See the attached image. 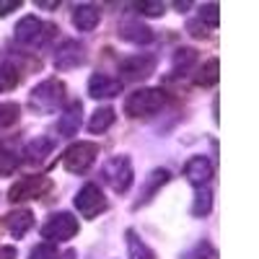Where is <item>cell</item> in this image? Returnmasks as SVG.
Instances as JSON below:
<instances>
[{"label": "cell", "mask_w": 259, "mask_h": 259, "mask_svg": "<svg viewBox=\"0 0 259 259\" xmlns=\"http://www.w3.org/2000/svg\"><path fill=\"white\" fill-rule=\"evenodd\" d=\"M62 101H65V83L57 80V78L41 80L29 94V104L36 114H52Z\"/></svg>", "instance_id": "1"}, {"label": "cell", "mask_w": 259, "mask_h": 259, "mask_svg": "<svg viewBox=\"0 0 259 259\" xmlns=\"http://www.w3.org/2000/svg\"><path fill=\"white\" fill-rule=\"evenodd\" d=\"M166 104V94L161 89H138L124 99V114L130 119L150 117Z\"/></svg>", "instance_id": "2"}, {"label": "cell", "mask_w": 259, "mask_h": 259, "mask_svg": "<svg viewBox=\"0 0 259 259\" xmlns=\"http://www.w3.org/2000/svg\"><path fill=\"white\" fill-rule=\"evenodd\" d=\"M133 177H135L133 161H130L127 156H112L101 166V179L119 194H124L130 187H133Z\"/></svg>", "instance_id": "3"}, {"label": "cell", "mask_w": 259, "mask_h": 259, "mask_svg": "<svg viewBox=\"0 0 259 259\" xmlns=\"http://www.w3.org/2000/svg\"><path fill=\"white\" fill-rule=\"evenodd\" d=\"M96 158H99V145L83 140V143L70 145L62 153V166H65V171H70V174H85V171L96 163Z\"/></svg>", "instance_id": "4"}, {"label": "cell", "mask_w": 259, "mask_h": 259, "mask_svg": "<svg viewBox=\"0 0 259 259\" xmlns=\"http://www.w3.org/2000/svg\"><path fill=\"white\" fill-rule=\"evenodd\" d=\"M41 239H47L50 244L55 241H70L73 236L78 233V218L70 212H55L50 215V218L45 221V226H41Z\"/></svg>", "instance_id": "5"}, {"label": "cell", "mask_w": 259, "mask_h": 259, "mask_svg": "<svg viewBox=\"0 0 259 259\" xmlns=\"http://www.w3.org/2000/svg\"><path fill=\"white\" fill-rule=\"evenodd\" d=\"M73 202H75V210L83 215V218H96L99 212L106 210V197L99 189V184H83Z\"/></svg>", "instance_id": "6"}, {"label": "cell", "mask_w": 259, "mask_h": 259, "mask_svg": "<svg viewBox=\"0 0 259 259\" xmlns=\"http://www.w3.org/2000/svg\"><path fill=\"white\" fill-rule=\"evenodd\" d=\"M52 182L47 177H24L8 189L11 202H24V200H39L45 192H50Z\"/></svg>", "instance_id": "7"}, {"label": "cell", "mask_w": 259, "mask_h": 259, "mask_svg": "<svg viewBox=\"0 0 259 259\" xmlns=\"http://www.w3.org/2000/svg\"><path fill=\"white\" fill-rule=\"evenodd\" d=\"M156 70V57L153 55H133V57H127L119 62V73L124 80H143L148 78L150 73Z\"/></svg>", "instance_id": "8"}, {"label": "cell", "mask_w": 259, "mask_h": 259, "mask_svg": "<svg viewBox=\"0 0 259 259\" xmlns=\"http://www.w3.org/2000/svg\"><path fill=\"white\" fill-rule=\"evenodd\" d=\"M45 24L36 18V16H24L16 24L13 29V39L18 41V45H24V47H31V45H39L41 36H45Z\"/></svg>", "instance_id": "9"}, {"label": "cell", "mask_w": 259, "mask_h": 259, "mask_svg": "<svg viewBox=\"0 0 259 259\" xmlns=\"http://www.w3.org/2000/svg\"><path fill=\"white\" fill-rule=\"evenodd\" d=\"M122 94V80L106 73H94L89 78V96L94 99H114Z\"/></svg>", "instance_id": "10"}, {"label": "cell", "mask_w": 259, "mask_h": 259, "mask_svg": "<svg viewBox=\"0 0 259 259\" xmlns=\"http://www.w3.org/2000/svg\"><path fill=\"white\" fill-rule=\"evenodd\" d=\"M184 177L192 187H207V182L212 179V163L205 156H192L184 163Z\"/></svg>", "instance_id": "11"}, {"label": "cell", "mask_w": 259, "mask_h": 259, "mask_svg": "<svg viewBox=\"0 0 259 259\" xmlns=\"http://www.w3.org/2000/svg\"><path fill=\"white\" fill-rule=\"evenodd\" d=\"M80 122H83V104L70 101L68 106H65V112L60 114V119H57V133L62 138H73V135H78Z\"/></svg>", "instance_id": "12"}, {"label": "cell", "mask_w": 259, "mask_h": 259, "mask_svg": "<svg viewBox=\"0 0 259 259\" xmlns=\"http://www.w3.org/2000/svg\"><path fill=\"white\" fill-rule=\"evenodd\" d=\"M83 60H85L83 45L68 39V41H62V47L55 55V68L57 70H73V68H78V65H83Z\"/></svg>", "instance_id": "13"}, {"label": "cell", "mask_w": 259, "mask_h": 259, "mask_svg": "<svg viewBox=\"0 0 259 259\" xmlns=\"http://www.w3.org/2000/svg\"><path fill=\"white\" fill-rule=\"evenodd\" d=\"M101 21V8L94 3H80L73 8V26L78 31H94Z\"/></svg>", "instance_id": "14"}, {"label": "cell", "mask_w": 259, "mask_h": 259, "mask_svg": "<svg viewBox=\"0 0 259 259\" xmlns=\"http://www.w3.org/2000/svg\"><path fill=\"white\" fill-rule=\"evenodd\" d=\"M119 36L124 41H133V45H150V41H153V31H150L145 24H140V21H135V18L122 21Z\"/></svg>", "instance_id": "15"}, {"label": "cell", "mask_w": 259, "mask_h": 259, "mask_svg": "<svg viewBox=\"0 0 259 259\" xmlns=\"http://www.w3.org/2000/svg\"><path fill=\"white\" fill-rule=\"evenodd\" d=\"M34 226V212L31 210H16L11 215H6V231L13 239H24Z\"/></svg>", "instance_id": "16"}, {"label": "cell", "mask_w": 259, "mask_h": 259, "mask_svg": "<svg viewBox=\"0 0 259 259\" xmlns=\"http://www.w3.org/2000/svg\"><path fill=\"white\" fill-rule=\"evenodd\" d=\"M171 179V174L166 168H156V171H150V177L145 179V184H143V189H140V200L135 202V207H140V205H145V202H150L156 197V192L166 184Z\"/></svg>", "instance_id": "17"}, {"label": "cell", "mask_w": 259, "mask_h": 259, "mask_svg": "<svg viewBox=\"0 0 259 259\" xmlns=\"http://www.w3.org/2000/svg\"><path fill=\"white\" fill-rule=\"evenodd\" d=\"M52 150H55V140L52 138H34L26 150H24V156L29 163H41L47 156H52Z\"/></svg>", "instance_id": "18"}, {"label": "cell", "mask_w": 259, "mask_h": 259, "mask_svg": "<svg viewBox=\"0 0 259 259\" xmlns=\"http://www.w3.org/2000/svg\"><path fill=\"white\" fill-rule=\"evenodd\" d=\"M114 119H117V112L112 109V106H101V109H96V112L91 114L89 130H91L94 135H101V133H106V130L114 124Z\"/></svg>", "instance_id": "19"}, {"label": "cell", "mask_w": 259, "mask_h": 259, "mask_svg": "<svg viewBox=\"0 0 259 259\" xmlns=\"http://www.w3.org/2000/svg\"><path fill=\"white\" fill-rule=\"evenodd\" d=\"M124 239H127V251H130V259H158L156 251L150 249L140 236L135 231H127L124 233Z\"/></svg>", "instance_id": "20"}, {"label": "cell", "mask_w": 259, "mask_h": 259, "mask_svg": "<svg viewBox=\"0 0 259 259\" xmlns=\"http://www.w3.org/2000/svg\"><path fill=\"white\" fill-rule=\"evenodd\" d=\"M218 78H221V62H218V57H212V60H207L202 68L197 70L194 83H197L200 89H210V85L218 83Z\"/></svg>", "instance_id": "21"}, {"label": "cell", "mask_w": 259, "mask_h": 259, "mask_svg": "<svg viewBox=\"0 0 259 259\" xmlns=\"http://www.w3.org/2000/svg\"><path fill=\"white\" fill-rule=\"evenodd\" d=\"M212 210V192L207 187H200L197 194H194V202H192V215L194 218H207Z\"/></svg>", "instance_id": "22"}, {"label": "cell", "mask_w": 259, "mask_h": 259, "mask_svg": "<svg viewBox=\"0 0 259 259\" xmlns=\"http://www.w3.org/2000/svg\"><path fill=\"white\" fill-rule=\"evenodd\" d=\"M18 104L16 101H0V130H6L18 122Z\"/></svg>", "instance_id": "23"}, {"label": "cell", "mask_w": 259, "mask_h": 259, "mask_svg": "<svg viewBox=\"0 0 259 259\" xmlns=\"http://www.w3.org/2000/svg\"><path fill=\"white\" fill-rule=\"evenodd\" d=\"M194 62H197V50L182 47V50H177V55H174V70H177V73H179V70H189Z\"/></svg>", "instance_id": "24"}, {"label": "cell", "mask_w": 259, "mask_h": 259, "mask_svg": "<svg viewBox=\"0 0 259 259\" xmlns=\"http://www.w3.org/2000/svg\"><path fill=\"white\" fill-rule=\"evenodd\" d=\"M182 259H215V249L207 241H202V244H197L194 249H189Z\"/></svg>", "instance_id": "25"}, {"label": "cell", "mask_w": 259, "mask_h": 259, "mask_svg": "<svg viewBox=\"0 0 259 259\" xmlns=\"http://www.w3.org/2000/svg\"><path fill=\"white\" fill-rule=\"evenodd\" d=\"M143 16H163L166 13V6L158 3V0H145V3H138L135 6Z\"/></svg>", "instance_id": "26"}, {"label": "cell", "mask_w": 259, "mask_h": 259, "mask_svg": "<svg viewBox=\"0 0 259 259\" xmlns=\"http://www.w3.org/2000/svg\"><path fill=\"white\" fill-rule=\"evenodd\" d=\"M29 259H57V249H55L50 241H47V244H39V246L31 249Z\"/></svg>", "instance_id": "27"}, {"label": "cell", "mask_w": 259, "mask_h": 259, "mask_svg": "<svg viewBox=\"0 0 259 259\" xmlns=\"http://www.w3.org/2000/svg\"><path fill=\"white\" fill-rule=\"evenodd\" d=\"M200 18H202V21H207V24L215 29V26L221 24V16H218V3H207V6H202Z\"/></svg>", "instance_id": "28"}, {"label": "cell", "mask_w": 259, "mask_h": 259, "mask_svg": "<svg viewBox=\"0 0 259 259\" xmlns=\"http://www.w3.org/2000/svg\"><path fill=\"white\" fill-rule=\"evenodd\" d=\"M18 158L13 153H6V150H0V174H11V171L16 168Z\"/></svg>", "instance_id": "29"}, {"label": "cell", "mask_w": 259, "mask_h": 259, "mask_svg": "<svg viewBox=\"0 0 259 259\" xmlns=\"http://www.w3.org/2000/svg\"><path fill=\"white\" fill-rule=\"evenodd\" d=\"M0 78H3L6 89H13V85L18 83V75H16V70L11 68V65H3V68H0Z\"/></svg>", "instance_id": "30"}, {"label": "cell", "mask_w": 259, "mask_h": 259, "mask_svg": "<svg viewBox=\"0 0 259 259\" xmlns=\"http://www.w3.org/2000/svg\"><path fill=\"white\" fill-rule=\"evenodd\" d=\"M16 8H21V0H0V18L8 16V13L16 11Z\"/></svg>", "instance_id": "31"}, {"label": "cell", "mask_w": 259, "mask_h": 259, "mask_svg": "<svg viewBox=\"0 0 259 259\" xmlns=\"http://www.w3.org/2000/svg\"><path fill=\"white\" fill-rule=\"evenodd\" d=\"M0 259H16V249L13 246H0Z\"/></svg>", "instance_id": "32"}, {"label": "cell", "mask_w": 259, "mask_h": 259, "mask_svg": "<svg viewBox=\"0 0 259 259\" xmlns=\"http://www.w3.org/2000/svg\"><path fill=\"white\" fill-rule=\"evenodd\" d=\"M36 6H39V8H57L60 3H57V0H39Z\"/></svg>", "instance_id": "33"}, {"label": "cell", "mask_w": 259, "mask_h": 259, "mask_svg": "<svg viewBox=\"0 0 259 259\" xmlns=\"http://www.w3.org/2000/svg\"><path fill=\"white\" fill-rule=\"evenodd\" d=\"M174 8H177L179 13H184L187 8H192V3H189V0H184V3H174Z\"/></svg>", "instance_id": "34"}]
</instances>
